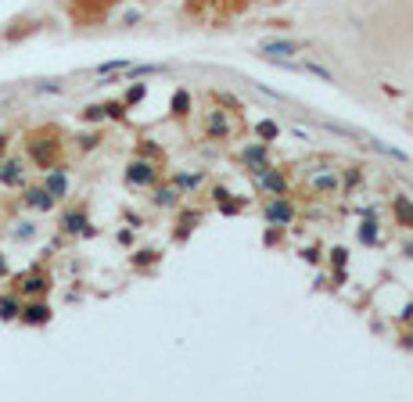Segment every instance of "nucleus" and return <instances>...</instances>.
<instances>
[{
  "mask_svg": "<svg viewBox=\"0 0 413 402\" xmlns=\"http://www.w3.org/2000/svg\"><path fill=\"white\" fill-rule=\"evenodd\" d=\"M144 93H148V83H133L130 90H126L122 104H126V108H133V104H140V101H144Z\"/></svg>",
  "mask_w": 413,
  "mask_h": 402,
  "instance_id": "bb28decb",
  "label": "nucleus"
},
{
  "mask_svg": "<svg viewBox=\"0 0 413 402\" xmlns=\"http://www.w3.org/2000/svg\"><path fill=\"white\" fill-rule=\"evenodd\" d=\"M104 119L122 122V119H126V104H122V101H104Z\"/></svg>",
  "mask_w": 413,
  "mask_h": 402,
  "instance_id": "c85d7f7f",
  "label": "nucleus"
},
{
  "mask_svg": "<svg viewBox=\"0 0 413 402\" xmlns=\"http://www.w3.org/2000/svg\"><path fill=\"white\" fill-rule=\"evenodd\" d=\"M130 263H133V269H148L155 263H162V252H158V248H137L130 255Z\"/></svg>",
  "mask_w": 413,
  "mask_h": 402,
  "instance_id": "aec40b11",
  "label": "nucleus"
},
{
  "mask_svg": "<svg viewBox=\"0 0 413 402\" xmlns=\"http://www.w3.org/2000/svg\"><path fill=\"white\" fill-rule=\"evenodd\" d=\"M22 302L25 298L14 291V287H11V291H4V295H0V320H4V324H14L19 313H22Z\"/></svg>",
  "mask_w": 413,
  "mask_h": 402,
  "instance_id": "f3484780",
  "label": "nucleus"
},
{
  "mask_svg": "<svg viewBox=\"0 0 413 402\" xmlns=\"http://www.w3.org/2000/svg\"><path fill=\"white\" fill-rule=\"evenodd\" d=\"M43 190H47V194H51L54 201H65V198H69V190H72V180H69V172L61 169V166L47 169V176H43Z\"/></svg>",
  "mask_w": 413,
  "mask_h": 402,
  "instance_id": "f8f14e48",
  "label": "nucleus"
},
{
  "mask_svg": "<svg viewBox=\"0 0 413 402\" xmlns=\"http://www.w3.org/2000/svg\"><path fill=\"white\" fill-rule=\"evenodd\" d=\"M198 223H201V212H183V216H180V230H177V241H187V234L194 230Z\"/></svg>",
  "mask_w": 413,
  "mask_h": 402,
  "instance_id": "a878e982",
  "label": "nucleus"
},
{
  "mask_svg": "<svg viewBox=\"0 0 413 402\" xmlns=\"http://www.w3.org/2000/svg\"><path fill=\"white\" fill-rule=\"evenodd\" d=\"M158 176H162V169H158L155 158H133L130 166H126V183H130L133 190H151L158 183Z\"/></svg>",
  "mask_w": 413,
  "mask_h": 402,
  "instance_id": "20e7f679",
  "label": "nucleus"
},
{
  "mask_svg": "<svg viewBox=\"0 0 413 402\" xmlns=\"http://www.w3.org/2000/svg\"><path fill=\"white\" fill-rule=\"evenodd\" d=\"M302 259H306V263H316V259H320V252H316V248H302Z\"/></svg>",
  "mask_w": 413,
  "mask_h": 402,
  "instance_id": "58836bf2",
  "label": "nucleus"
},
{
  "mask_svg": "<svg viewBox=\"0 0 413 402\" xmlns=\"http://www.w3.org/2000/svg\"><path fill=\"white\" fill-rule=\"evenodd\" d=\"M25 155H29V162H33L36 169H54L58 166V158H61V140L54 130H33L25 137Z\"/></svg>",
  "mask_w": 413,
  "mask_h": 402,
  "instance_id": "f257e3e1",
  "label": "nucleus"
},
{
  "mask_svg": "<svg viewBox=\"0 0 413 402\" xmlns=\"http://www.w3.org/2000/svg\"><path fill=\"white\" fill-rule=\"evenodd\" d=\"M83 122H104V104H90V108H83Z\"/></svg>",
  "mask_w": 413,
  "mask_h": 402,
  "instance_id": "7c9ffc66",
  "label": "nucleus"
},
{
  "mask_svg": "<svg viewBox=\"0 0 413 402\" xmlns=\"http://www.w3.org/2000/svg\"><path fill=\"white\" fill-rule=\"evenodd\" d=\"M169 183L187 198V194H194V190H201V183H205V169H177Z\"/></svg>",
  "mask_w": 413,
  "mask_h": 402,
  "instance_id": "dca6fc26",
  "label": "nucleus"
},
{
  "mask_svg": "<svg viewBox=\"0 0 413 402\" xmlns=\"http://www.w3.org/2000/svg\"><path fill=\"white\" fill-rule=\"evenodd\" d=\"M363 144H367V148H374L377 155H385V158H392V162H410V155L406 151H399V148H392V144H381V140H374V137H363Z\"/></svg>",
  "mask_w": 413,
  "mask_h": 402,
  "instance_id": "6ab92c4d",
  "label": "nucleus"
},
{
  "mask_svg": "<svg viewBox=\"0 0 413 402\" xmlns=\"http://www.w3.org/2000/svg\"><path fill=\"white\" fill-rule=\"evenodd\" d=\"M345 248H335V252H331V266H338V269H345Z\"/></svg>",
  "mask_w": 413,
  "mask_h": 402,
  "instance_id": "473e14b6",
  "label": "nucleus"
},
{
  "mask_svg": "<svg viewBox=\"0 0 413 402\" xmlns=\"http://www.w3.org/2000/svg\"><path fill=\"white\" fill-rule=\"evenodd\" d=\"M36 93H61V83H36Z\"/></svg>",
  "mask_w": 413,
  "mask_h": 402,
  "instance_id": "72a5a7b5",
  "label": "nucleus"
},
{
  "mask_svg": "<svg viewBox=\"0 0 413 402\" xmlns=\"http://www.w3.org/2000/svg\"><path fill=\"white\" fill-rule=\"evenodd\" d=\"M205 133H209V140H230V137H234V119H230V111L212 108L209 119H205Z\"/></svg>",
  "mask_w": 413,
  "mask_h": 402,
  "instance_id": "9b49d317",
  "label": "nucleus"
},
{
  "mask_svg": "<svg viewBox=\"0 0 413 402\" xmlns=\"http://www.w3.org/2000/svg\"><path fill=\"white\" fill-rule=\"evenodd\" d=\"M126 69H130V61H104V65H98L93 72H98V76H112V72H126Z\"/></svg>",
  "mask_w": 413,
  "mask_h": 402,
  "instance_id": "c756f323",
  "label": "nucleus"
},
{
  "mask_svg": "<svg viewBox=\"0 0 413 402\" xmlns=\"http://www.w3.org/2000/svg\"><path fill=\"white\" fill-rule=\"evenodd\" d=\"M151 205L155 208H166V212H177V208L183 205V194L172 183H155L151 187Z\"/></svg>",
  "mask_w": 413,
  "mask_h": 402,
  "instance_id": "2eb2a0df",
  "label": "nucleus"
},
{
  "mask_svg": "<svg viewBox=\"0 0 413 402\" xmlns=\"http://www.w3.org/2000/svg\"><path fill=\"white\" fill-rule=\"evenodd\" d=\"M392 216H395V223H399V227H413V201H410L406 194L392 198Z\"/></svg>",
  "mask_w": 413,
  "mask_h": 402,
  "instance_id": "a211bd4d",
  "label": "nucleus"
},
{
  "mask_svg": "<svg viewBox=\"0 0 413 402\" xmlns=\"http://www.w3.org/2000/svg\"><path fill=\"white\" fill-rule=\"evenodd\" d=\"M241 162H245V169L252 176H259L263 169H269V144H263V140L248 144V148L241 151Z\"/></svg>",
  "mask_w": 413,
  "mask_h": 402,
  "instance_id": "ddd939ff",
  "label": "nucleus"
},
{
  "mask_svg": "<svg viewBox=\"0 0 413 402\" xmlns=\"http://www.w3.org/2000/svg\"><path fill=\"white\" fill-rule=\"evenodd\" d=\"M302 180H306V190L316 198H331L342 190V172L335 166H309L302 169Z\"/></svg>",
  "mask_w": 413,
  "mask_h": 402,
  "instance_id": "f03ea898",
  "label": "nucleus"
},
{
  "mask_svg": "<svg viewBox=\"0 0 413 402\" xmlns=\"http://www.w3.org/2000/svg\"><path fill=\"white\" fill-rule=\"evenodd\" d=\"M36 234H40V227H36L33 219H19V223L11 227V237H14V241H36Z\"/></svg>",
  "mask_w": 413,
  "mask_h": 402,
  "instance_id": "412c9836",
  "label": "nucleus"
},
{
  "mask_svg": "<svg viewBox=\"0 0 413 402\" xmlns=\"http://www.w3.org/2000/svg\"><path fill=\"white\" fill-rule=\"evenodd\" d=\"M22 208H29V212H54L58 201L40 183V187H22Z\"/></svg>",
  "mask_w": 413,
  "mask_h": 402,
  "instance_id": "4468645a",
  "label": "nucleus"
},
{
  "mask_svg": "<svg viewBox=\"0 0 413 402\" xmlns=\"http://www.w3.org/2000/svg\"><path fill=\"white\" fill-rule=\"evenodd\" d=\"M58 230H61V237H93V234H98V230L90 227L83 205L65 208V212H61V219H58Z\"/></svg>",
  "mask_w": 413,
  "mask_h": 402,
  "instance_id": "39448f33",
  "label": "nucleus"
},
{
  "mask_svg": "<svg viewBox=\"0 0 413 402\" xmlns=\"http://www.w3.org/2000/svg\"><path fill=\"white\" fill-rule=\"evenodd\" d=\"M51 320H54V309H51L43 298H25V302H22L19 324H25V327H47Z\"/></svg>",
  "mask_w": 413,
  "mask_h": 402,
  "instance_id": "6e6552de",
  "label": "nucleus"
},
{
  "mask_svg": "<svg viewBox=\"0 0 413 402\" xmlns=\"http://www.w3.org/2000/svg\"><path fill=\"white\" fill-rule=\"evenodd\" d=\"M115 237H119V245H133V230H130V227H126V230H119Z\"/></svg>",
  "mask_w": 413,
  "mask_h": 402,
  "instance_id": "e433bc0d",
  "label": "nucleus"
},
{
  "mask_svg": "<svg viewBox=\"0 0 413 402\" xmlns=\"http://www.w3.org/2000/svg\"><path fill=\"white\" fill-rule=\"evenodd\" d=\"M137 22H140V11H137V8L122 14V25H137Z\"/></svg>",
  "mask_w": 413,
  "mask_h": 402,
  "instance_id": "c9c22d12",
  "label": "nucleus"
},
{
  "mask_svg": "<svg viewBox=\"0 0 413 402\" xmlns=\"http://www.w3.org/2000/svg\"><path fill=\"white\" fill-rule=\"evenodd\" d=\"M8 273H11V263H8V255H4V252H0V280H4V277H8Z\"/></svg>",
  "mask_w": 413,
  "mask_h": 402,
  "instance_id": "4c0bfd02",
  "label": "nucleus"
},
{
  "mask_svg": "<svg viewBox=\"0 0 413 402\" xmlns=\"http://www.w3.org/2000/svg\"><path fill=\"white\" fill-rule=\"evenodd\" d=\"M172 115H190V90H177L172 93Z\"/></svg>",
  "mask_w": 413,
  "mask_h": 402,
  "instance_id": "b1692460",
  "label": "nucleus"
},
{
  "mask_svg": "<svg viewBox=\"0 0 413 402\" xmlns=\"http://www.w3.org/2000/svg\"><path fill=\"white\" fill-rule=\"evenodd\" d=\"M302 51H306V43H302V40H284V36H274V40H263L259 43V54L266 61H291Z\"/></svg>",
  "mask_w": 413,
  "mask_h": 402,
  "instance_id": "0eeeda50",
  "label": "nucleus"
},
{
  "mask_svg": "<svg viewBox=\"0 0 413 402\" xmlns=\"http://www.w3.org/2000/svg\"><path fill=\"white\" fill-rule=\"evenodd\" d=\"M101 144V133H83L79 137V151H93Z\"/></svg>",
  "mask_w": 413,
  "mask_h": 402,
  "instance_id": "2f4dec72",
  "label": "nucleus"
},
{
  "mask_svg": "<svg viewBox=\"0 0 413 402\" xmlns=\"http://www.w3.org/2000/svg\"><path fill=\"white\" fill-rule=\"evenodd\" d=\"M256 183H259L263 194H269V198H274V194H291V180H288V172H284V169H274V166L263 169V172L256 176Z\"/></svg>",
  "mask_w": 413,
  "mask_h": 402,
  "instance_id": "1a4fd4ad",
  "label": "nucleus"
},
{
  "mask_svg": "<svg viewBox=\"0 0 413 402\" xmlns=\"http://www.w3.org/2000/svg\"><path fill=\"white\" fill-rule=\"evenodd\" d=\"M158 72H166V65H133L130 61V69H126V79H148V76H158Z\"/></svg>",
  "mask_w": 413,
  "mask_h": 402,
  "instance_id": "4be33fe9",
  "label": "nucleus"
},
{
  "mask_svg": "<svg viewBox=\"0 0 413 402\" xmlns=\"http://www.w3.org/2000/svg\"><path fill=\"white\" fill-rule=\"evenodd\" d=\"M256 137H259L263 144H269V140L280 137V126H277L274 119H263V122H256Z\"/></svg>",
  "mask_w": 413,
  "mask_h": 402,
  "instance_id": "5701e85b",
  "label": "nucleus"
},
{
  "mask_svg": "<svg viewBox=\"0 0 413 402\" xmlns=\"http://www.w3.org/2000/svg\"><path fill=\"white\" fill-rule=\"evenodd\" d=\"M0 187H25V158L4 155L0 158Z\"/></svg>",
  "mask_w": 413,
  "mask_h": 402,
  "instance_id": "9d476101",
  "label": "nucleus"
},
{
  "mask_svg": "<svg viewBox=\"0 0 413 402\" xmlns=\"http://www.w3.org/2000/svg\"><path fill=\"white\" fill-rule=\"evenodd\" d=\"M359 180H363V169H359V166H348V169L342 172V190H353Z\"/></svg>",
  "mask_w": 413,
  "mask_h": 402,
  "instance_id": "cd10ccee",
  "label": "nucleus"
},
{
  "mask_svg": "<svg viewBox=\"0 0 413 402\" xmlns=\"http://www.w3.org/2000/svg\"><path fill=\"white\" fill-rule=\"evenodd\" d=\"M381 234H377V219H363L359 227V245H377Z\"/></svg>",
  "mask_w": 413,
  "mask_h": 402,
  "instance_id": "393cba45",
  "label": "nucleus"
},
{
  "mask_svg": "<svg viewBox=\"0 0 413 402\" xmlns=\"http://www.w3.org/2000/svg\"><path fill=\"white\" fill-rule=\"evenodd\" d=\"M11 151V133H4V130H0V158H4Z\"/></svg>",
  "mask_w": 413,
  "mask_h": 402,
  "instance_id": "f704fd0d",
  "label": "nucleus"
},
{
  "mask_svg": "<svg viewBox=\"0 0 413 402\" xmlns=\"http://www.w3.org/2000/svg\"><path fill=\"white\" fill-rule=\"evenodd\" d=\"M51 273H43V269H29L25 277H19L14 280V291H19L22 298H47V291H51Z\"/></svg>",
  "mask_w": 413,
  "mask_h": 402,
  "instance_id": "423d86ee",
  "label": "nucleus"
},
{
  "mask_svg": "<svg viewBox=\"0 0 413 402\" xmlns=\"http://www.w3.org/2000/svg\"><path fill=\"white\" fill-rule=\"evenodd\" d=\"M212 198H216V205H219L223 198H230V190H227V187H216V190H212Z\"/></svg>",
  "mask_w": 413,
  "mask_h": 402,
  "instance_id": "ea45409f",
  "label": "nucleus"
},
{
  "mask_svg": "<svg viewBox=\"0 0 413 402\" xmlns=\"http://www.w3.org/2000/svg\"><path fill=\"white\" fill-rule=\"evenodd\" d=\"M295 216H298V205L288 194H274V198H266V205H263V219L269 223V227H291Z\"/></svg>",
  "mask_w": 413,
  "mask_h": 402,
  "instance_id": "7ed1b4c3",
  "label": "nucleus"
}]
</instances>
